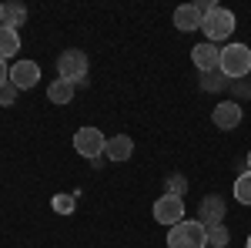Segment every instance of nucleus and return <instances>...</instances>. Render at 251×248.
Returning <instances> with one entry per match:
<instances>
[{
	"label": "nucleus",
	"instance_id": "obj_1",
	"mask_svg": "<svg viewBox=\"0 0 251 248\" xmlns=\"http://www.w3.org/2000/svg\"><path fill=\"white\" fill-rule=\"evenodd\" d=\"M218 71L228 81H245L251 74V47L248 44H225L221 47V60Z\"/></svg>",
	"mask_w": 251,
	"mask_h": 248
},
{
	"label": "nucleus",
	"instance_id": "obj_2",
	"mask_svg": "<svg viewBox=\"0 0 251 248\" xmlns=\"http://www.w3.org/2000/svg\"><path fill=\"white\" fill-rule=\"evenodd\" d=\"M87 74H91V60H87L84 51L71 47V51L57 54V77L60 81H71L74 87H87V84H91Z\"/></svg>",
	"mask_w": 251,
	"mask_h": 248
},
{
	"label": "nucleus",
	"instance_id": "obj_3",
	"mask_svg": "<svg viewBox=\"0 0 251 248\" xmlns=\"http://www.w3.org/2000/svg\"><path fill=\"white\" fill-rule=\"evenodd\" d=\"M238 30V20H234L231 10H225L221 3H214L211 10L204 14V20H201V34L208 37V44H221V40H228Z\"/></svg>",
	"mask_w": 251,
	"mask_h": 248
},
{
	"label": "nucleus",
	"instance_id": "obj_4",
	"mask_svg": "<svg viewBox=\"0 0 251 248\" xmlns=\"http://www.w3.org/2000/svg\"><path fill=\"white\" fill-rule=\"evenodd\" d=\"M168 248H208V228L198 218H184L168 228Z\"/></svg>",
	"mask_w": 251,
	"mask_h": 248
},
{
	"label": "nucleus",
	"instance_id": "obj_5",
	"mask_svg": "<svg viewBox=\"0 0 251 248\" xmlns=\"http://www.w3.org/2000/svg\"><path fill=\"white\" fill-rule=\"evenodd\" d=\"M184 215H188L184 198H177V194H161L154 201V218H157V225H164V228H174L177 221H184Z\"/></svg>",
	"mask_w": 251,
	"mask_h": 248
},
{
	"label": "nucleus",
	"instance_id": "obj_6",
	"mask_svg": "<svg viewBox=\"0 0 251 248\" xmlns=\"http://www.w3.org/2000/svg\"><path fill=\"white\" fill-rule=\"evenodd\" d=\"M104 148H107V138L97 131V128H77V134H74V151H77L80 158L97 161V158L104 154Z\"/></svg>",
	"mask_w": 251,
	"mask_h": 248
},
{
	"label": "nucleus",
	"instance_id": "obj_7",
	"mask_svg": "<svg viewBox=\"0 0 251 248\" xmlns=\"http://www.w3.org/2000/svg\"><path fill=\"white\" fill-rule=\"evenodd\" d=\"M225 215H228V201H225L221 194H204V198L198 201V221H201L204 228L225 225Z\"/></svg>",
	"mask_w": 251,
	"mask_h": 248
},
{
	"label": "nucleus",
	"instance_id": "obj_8",
	"mask_svg": "<svg viewBox=\"0 0 251 248\" xmlns=\"http://www.w3.org/2000/svg\"><path fill=\"white\" fill-rule=\"evenodd\" d=\"M241 117H245V111H241V101H234V97H228V101H218L211 108V121L214 128H221V131H231V128H238L241 124Z\"/></svg>",
	"mask_w": 251,
	"mask_h": 248
},
{
	"label": "nucleus",
	"instance_id": "obj_9",
	"mask_svg": "<svg viewBox=\"0 0 251 248\" xmlns=\"http://www.w3.org/2000/svg\"><path fill=\"white\" fill-rule=\"evenodd\" d=\"M40 81V64L37 60H14L10 64V84H17V91H30Z\"/></svg>",
	"mask_w": 251,
	"mask_h": 248
},
{
	"label": "nucleus",
	"instance_id": "obj_10",
	"mask_svg": "<svg viewBox=\"0 0 251 248\" xmlns=\"http://www.w3.org/2000/svg\"><path fill=\"white\" fill-rule=\"evenodd\" d=\"M191 60L194 67L201 71V74H211V71H218V60H221V47L218 44H194L191 47Z\"/></svg>",
	"mask_w": 251,
	"mask_h": 248
},
{
	"label": "nucleus",
	"instance_id": "obj_11",
	"mask_svg": "<svg viewBox=\"0 0 251 248\" xmlns=\"http://www.w3.org/2000/svg\"><path fill=\"white\" fill-rule=\"evenodd\" d=\"M201 20L204 14L194 7V3H181L177 10H174V27L181 30V34H191V30H201Z\"/></svg>",
	"mask_w": 251,
	"mask_h": 248
},
{
	"label": "nucleus",
	"instance_id": "obj_12",
	"mask_svg": "<svg viewBox=\"0 0 251 248\" xmlns=\"http://www.w3.org/2000/svg\"><path fill=\"white\" fill-rule=\"evenodd\" d=\"M104 154H107V161H117V165H121V161H131V154H134V141H131L127 134H111Z\"/></svg>",
	"mask_w": 251,
	"mask_h": 248
},
{
	"label": "nucleus",
	"instance_id": "obj_13",
	"mask_svg": "<svg viewBox=\"0 0 251 248\" xmlns=\"http://www.w3.org/2000/svg\"><path fill=\"white\" fill-rule=\"evenodd\" d=\"M74 91H77V87H74V84H71V81H50V87H47V101H50V104H60V108H64V104H71V97H74Z\"/></svg>",
	"mask_w": 251,
	"mask_h": 248
},
{
	"label": "nucleus",
	"instance_id": "obj_14",
	"mask_svg": "<svg viewBox=\"0 0 251 248\" xmlns=\"http://www.w3.org/2000/svg\"><path fill=\"white\" fill-rule=\"evenodd\" d=\"M14 54H20V34L14 30V27H7V24H0V57H14Z\"/></svg>",
	"mask_w": 251,
	"mask_h": 248
},
{
	"label": "nucleus",
	"instance_id": "obj_15",
	"mask_svg": "<svg viewBox=\"0 0 251 248\" xmlns=\"http://www.w3.org/2000/svg\"><path fill=\"white\" fill-rule=\"evenodd\" d=\"M24 20H27V7L24 3H17V0H10V3H3V24L7 27H24Z\"/></svg>",
	"mask_w": 251,
	"mask_h": 248
},
{
	"label": "nucleus",
	"instance_id": "obj_16",
	"mask_svg": "<svg viewBox=\"0 0 251 248\" xmlns=\"http://www.w3.org/2000/svg\"><path fill=\"white\" fill-rule=\"evenodd\" d=\"M234 201H241V205H251V171H245L234 178Z\"/></svg>",
	"mask_w": 251,
	"mask_h": 248
},
{
	"label": "nucleus",
	"instance_id": "obj_17",
	"mask_svg": "<svg viewBox=\"0 0 251 248\" xmlns=\"http://www.w3.org/2000/svg\"><path fill=\"white\" fill-rule=\"evenodd\" d=\"M225 87H231V81L221 74V71L201 74V91H211V94H218V91H225Z\"/></svg>",
	"mask_w": 251,
	"mask_h": 248
},
{
	"label": "nucleus",
	"instance_id": "obj_18",
	"mask_svg": "<svg viewBox=\"0 0 251 248\" xmlns=\"http://www.w3.org/2000/svg\"><path fill=\"white\" fill-rule=\"evenodd\" d=\"M228 242H231V235H228V228H225V225L208 228V248H228Z\"/></svg>",
	"mask_w": 251,
	"mask_h": 248
},
{
	"label": "nucleus",
	"instance_id": "obj_19",
	"mask_svg": "<svg viewBox=\"0 0 251 248\" xmlns=\"http://www.w3.org/2000/svg\"><path fill=\"white\" fill-rule=\"evenodd\" d=\"M164 188H168V194L184 198V191H188V178H184V174H171V178L164 181Z\"/></svg>",
	"mask_w": 251,
	"mask_h": 248
},
{
	"label": "nucleus",
	"instance_id": "obj_20",
	"mask_svg": "<svg viewBox=\"0 0 251 248\" xmlns=\"http://www.w3.org/2000/svg\"><path fill=\"white\" fill-rule=\"evenodd\" d=\"M20 97V91H17V84H0V108H14V101Z\"/></svg>",
	"mask_w": 251,
	"mask_h": 248
},
{
	"label": "nucleus",
	"instance_id": "obj_21",
	"mask_svg": "<svg viewBox=\"0 0 251 248\" xmlns=\"http://www.w3.org/2000/svg\"><path fill=\"white\" fill-rule=\"evenodd\" d=\"M54 208L64 211V215H71V211H74V198H67V194H57V198H54Z\"/></svg>",
	"mask_w": 251,
	"mask_h": 248
},
{
	"label": "nucleus",
	"instance_id": "obj_22",
	"mask_svg": "<svg viewBox=\"0 0 251 248\" xmlns=\"http://www.w3.org/2000/svg\"><path fill=\"white\" fill-rule=\"evenodd\" d=\"M10 81V67H7V60L0 57V84H7Z\"/></svg>",
	"mask_w": 251,
	"mask_h": 248
},
{
	"label": "nucleus",
	"instance_id": "obj_23",
	"mask_svg": "<svg viewBox=\"0 0 251 248\" xmlns=\"http://www.w3.org/2000/svg\"><path fill=\"white\" fill-rule=\"evenodd\" d=\"M0 24H3V3H0Z\"/></svg>",
	"mask_w": 251,
	"mask_h": 248
},
{
	"label": "nucleus",
	"instance_id": "obj_24",
	"mask_svg": "<svg viewBox=\"0 0 251 248\" xmlns=\"http://www.w3.org/2000/svg\"><path fill=\"white\" fill-rule=\"evenodd\" d=\"M245 248H251V235H248V242H245Z\"/></svg>",
	"mask_w": 251,
	"mask_h": 248
},
{
	"label": "nucleus",
	"instance_id": "obj_25",
	"mask_svg": "<svg viewBox=\"0 0 251 248\" xmlns=\"http://www.w3.org/2000/svg\"><path fill=\"white\" fill-rule=\"evenodd\" d=\"M248 171H251V151H248Z\"/></svg>",
	"mask_w": 251,
	"mask_h": 248
}]
</instances>
